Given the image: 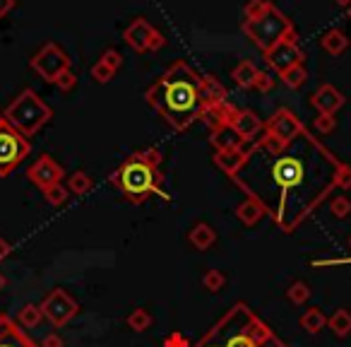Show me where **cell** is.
Returning <instances> with one entry per match:
<instances>
[{"instance_id":"obj_1","label":"cell","mask_w":351,"mask_h":347,"mask_svg":"<svg viewBox=\"0 0 351 347\" xmlns=\"http://www.w3.org/2000/svg\"><path fill=\"white\" fill-rule=\"evenodd\" d=\"M341 164L306 128L287 145L263 133L231 181L263 208L279 232L291 234L337 191Z\"/></svg>"},{"instance_id":"obj_2","label":"cell","mask_w":351,"mask_h":347,"mask_svg":"<svg viewBox=\"0 0 351 347\" xmlns=\"http://www.w3.org/2000/svg\"><path fill=\"white\" fill-rule=\"evenodd\" d=\"M147 104L176 131H188L195 121H202L210 109L202 94V78L186 60H176L147 89Z\"/></svg>"},{"instance_id":"obj_3","label":"cell","mask_w":351,"mask_h":347,"mask_svg":"<svg viewBox=\"0 0 351 347\" xmlns=\"http://www.w3.org/2000/svg\"><path fill=\"white\" fill-rule=\"evenodd\" d=\"M195 347H289L245 302H236Z\"/></svg>"},{"instance_id":"obj_4","label":"cell","mask_w":351,"mask_h":347,"mask_svg":"<svg viewBox=\"0 0 351 347\" xmlns=\"http://www.w3.org/2000/svg\"><path fill=\"white\" fill-rule=\"evenodd\" d=\"M161 159L164 157H161V152L156 147H149L145 152H135L116 171L108 174V181L125 201H130L132 205H142L147 198L164 196L161 193L164 177H161L159 171Z\"/></svg>"},{"instance_id":"obj_5","label":"cell","mask_w":351,"mask_h":347,"mask_svg":"<svg viewBox=\"0 0 351 347\" xmlns=\"http://www.w3.org/2000/svg\"><path fill=\"white\" fill-rule=\"evenodd\" d=\"M3 116H5L8 126H12L25 137H32L51 121L53 111H51V107L34 92V89L27 87V89H22V92L17 94L10 104H8V109L3 111Z\"/></svg>"},{"instance_id":"obj_6","label":"cell","mask_w":351,"mask_h":347,"mask_svg":"<svg viewBox=\"0 0 351 347\" xmlns=\"http://www.w3.org/2000/svg\"><path fill=\"white\" fill-rule=\"evenodd\" d=\"M243 32L263 54H267L272 46H277L284 39H296V30H293L291 20L269 5V10L258 20H245Z\"/></svg>"},{"instance_id":"obj_7","label":"cell","mask_w":351,"mask_h":347,"mask_svg":"<svg viewBox=\"0 0 351 347\" xmlns=\"http://www.w3.org/2000/svg\"><path fill=\"white\" fill-rule=\"evenodd\" d=\"M29 152H32L29 137L17 133L15 128L8 126V123L0 128V179L10 177Z\"/></svg>"},{"instance_id":"obj_8","label":"cell","mask_w":351,"mask_h":347,"mask_svg":"<svg viewBox=\"0 0 351 347\" xmlns=\"http://www.w3.org/2000/svg\"><path fill=\"white\" fill-rule=\"evenodd\" d=\"M29 65L36 75H41V80H46V82H56L60 75L70 70V58L58 44L51 41V44L41 46V51H36L34 58L29 60Z\"/></svg>"},{"instance_id":"obj_9","label":"cell","mask_w":351,"mask_h":347,"mask_svg":"<svg viewBox=\"0 0 351 347\" xmlns=\"http://www.w3.org/2000/svg\"><path fill=\"white\" fill-rule=\"evenodd\" d=\"M39 306H41V311H44V318L53 328L68 326V323L80 313V304L75 302V299L70 297L65 289H60V287L51 289V292L46 294L44 299H41Z\"/></svg>"},{"instance_id":"obj_10","label":"cell","mask_w":351,"mask_h":347,"mask_svg":"<svg viewBox=\"0 0 351 347\" xmlns=\"http://www.w3.org/2000/svg\"><path fill=\"white\" fill-rule=\"evenodd\" d=\"M265 63L282 78L284 73H289L291 68L303 63V51L298 49L296 39H284L265 54Z\"/></svg>"},{"instance_id":"obj_11","label":"cell","mask_w":351,"mask_h":347,"mask_svg":"<svg viewBox=\"0 0 351 347\" xmlns=\"http://www.w3.org/2000/svg\"><path fill=\"white\" fill-rule=\"evenodd\" d=\"M303 128L306 126L298 121V116L291 111V109H277V111L272 113V118L265 123V135L274 137V140L287 145V142H291Z\"/></svg>"},{"instance_id":"obj_12","label":"cell","mask_w":351,"mask_h":347,"mask_svg":"<svg viewBox=\"0 0 351 347\" xmlns=\"http://www.w3.org/2000/svg\"><path fill=\"white\" fill-rule=\"evenodd\" d=\"M63 177H65V169L49 155H41L39 159L27 169V179H29L39 191H46V188L53 186V183H63Z\"/></svg>"},{"instance_id":"obj_13","label":"cell","mask_w":351,"mask_h":347,"mask_svg":"<svg viewBox=\"0 0 351 347\" xmlns=\"http://www.w3.org/2000/svg\"><path fill=\"white\" fill-rule=\"evenodd\" d=\"M229 128L239 135V140L243 142V145H248V142H253L255 145L265 133V123L260 121L258 113L250 111V109H239Z\"/></svg>"},{"instance_id":"obj_14","label":"cell","mask_w":351,"mask_h":347,"mask_svg":"<svg viewBox=\"0 0 351 347\" xmlns=\"http://www.w3.org/2000/svg\"><path fill=\"white\" fill-rule=\"evenodd\" d=\"M0 347H41L25 333V328L10 318L8 313H0Z\"/></svg>"},{"instance_id":"obj_15","label":"cell","mask_w":351,"mask_h":347,"mask_svg":"<svg viewBox=\"0 0 351 347\" xmlns=\"http://www.w3.org/2000/svg\"><path fill=\"white\" fill-rule=\"evenodd\" d=\"M311 104H313V109H317V113H330V116H335V113L344 107V94H341L335 85L325 82L315 89V94L311 97Z\"/></svg>"},{"instance_id":"obj_16","label":"cell","mask_w":351,"mask_h":347,"mask_svg":"<svg viewBox=\"0 0 351 347\" xmlns=\"http://www.w3.org/2000/svg\"><path fill=\"white\" fill-rule=\"evenodd\" d=\"M248 150L245 147H229V150H217L215 152V166L219 171H224L226 177L234 179L239 174V169L245 164Z\"/></svg>"},{"instance_id":"obj_17","label":"cell","mask_w":351,"mask_h":347,"mask_svg":"<svg viewBox=\"0 0 351 347\" xmlns=\"http://www.w3.org/2000/svg\"><path fill=\"white\" fill-rule=\"evenodd\" d=\"M152 32H154V27H152L145 17H137L135 22H130V27L125 30L123 39H125V44L130 46L132 51H137V54H145L147 46H149Z\"/></svg>"},{"instance_id":"obj_18","label":"cell","mask_w":351,"mask_h":347,"mask_svg":"<svg viewBox=\"0 0 351 347\" xmlns=\"http://www.w3.org/2000/svg\"><path fill=\"white\" fill-rule=\"evenodd\" d=\"M236 111H239V109H236L234 104H229V99H226V102L207 109V113L202 116V121L210 126V131H219V128H229L231 126Z\"/></svg>"},{"instance_id":"obj_19","label":"cell","mask_w":351,"mask_h":347,"mask_svg":"<svg viewBox=\"0 0 351 347\" xmlns=\"http://www.w3.org/2000/svg\"><path fill=\"white\" fill-rule=\"evenodd\" d=\"M188 241H191V246H195L197 251H207L217 244V232L212 230L207 222H197V225L188 232Z\"/></svg>"},{"instance_id":"obj_20","label":"cell","mask_w":351,"mask_h":347,"mask_svg":"<svg viewBox=\"0 0 351 347\" xmlns=\"http://www.w3.org/2000/svg\"><path fill=\"white\" fill-rule=\"evenodd\" d=\"M320 46L330 56H341L349 49V39H346V34L341 30H327L320 39Z\"/></svg>"},{"instance_id":"obj_21","label":"cell","mask_w":351,"mask_h":347,"mask_svg":"<svg viewBox=\"0 0 351 347\" xmlns=\"http://www.w3.org/2000/svg\"><path fill=\"white\" fill-rule=\"evenodd\" d=\"M258 65L253 63V60H241L239 65L234 68V73H231V78H234V82L239 85L241 89H250L255 85V78H258Z\"/></svg>"},{"instance_id":"obj_22","label":"cell","mask_w":351,"mask_h":347,"mask_svg":"<svg viewBox=\"0 0 351 347\" xmlns=\"http://www.w3.org/2000/svg\"><path fill=\"white\" fill-rule=\"evenodd\" d=\"M236 217H239L245 227H255L265 217V210L253 201V198H245V201L236 208Z\"/></svg>"},{"instance_id":"obj_23","label":"cell","mask_w":351,"mask_h":347,"mask_svg":"<svg viewBox=\"0 0 351 347\" xmlns=\"http://www.w3.org/2000/svg\"><path fill=\"white\" fill-rule=\"evenodd\" d=\"M327 326L335 333L337 337H349L351 335V311L349 309H337L330 318H327Z\"/></svg>"},{"instance_id":"obj_24","label":"cell","mask_w":351,"mask_h":347,"mask_svg":"<svg viewBox=\"0 0 351 347\" xmlns=\"http://www.w3.org/2000/svg\"><path fill=\"white\" fill-rule=\"evenodd\" d=\"M327 326V316L320 311V309H308L306 313L301 316V328L306 333H311V335H317V333L322 331V328Z\"/></svg>"},{"instance_id":"obj_25","label":"cell","mask_w":351,"mask_h":347,"mask_svg":"<svg viewBox=\"0 0 351 347\" xmlns=\"http://www.w3.org/2000/svg\"><path fill=\"white\" fill-rule=\"evenodd\" d=\"M202 94H205L210 107H217V104L226 102V89L221 87V82L217 78H202Z\"/></svg>"},{"instance_id":"obj_26","label":"cell","mask_w":351,"mask_h":347,"mask_svg":"<svg viewBox=\"0 0 351 347\" xmlns=\"http://www.w3.org/2000/svg\"><path fill=\"white\" fill-rule=\"evenodd\" d=\"M210 142L215 145V150H229V147H243V142L239 140L231 128H219V131H212Z\"/></svg>"},{"instance_id":"obj_27","label":"cell","mask_w":351,"mask_h":347,"mask_svg":"<svg viewBox=\"0 0 351 347\" xmlns=\"http://www.w3.org/2000/svg\"><path fill=\"white\" fill-rule=\"evenodd\" d=\"M41 321H44V311H41L39 304H25L17 313V323L22 328H36Z\"/></svg>"},{"instance_id":"obj_28","label":"cell","mask_w":351,"mask_h":347,"mask_svg":"<svg viewBox=\"0 0 351 347\" xmlns=\"http://www.w3.org/2000/svg\"><path fill=\"white\" fill-rule=\"evenodd\" d=\"M92 186H94V181L87 171H75V174H70L68 191L73 193V196H87V193L92 191Z\"/></svg>"},{"instance_id":"obj_29","label":"cell","mask_w":351,"mask_h":347,"mask_svg":"<svg viewBox=\"0 0 351 347\" xmlns=\"http://www.w3.org/2000/svg\"><path fill=\"white\" fill-rule=\"evenodd\" d=\"M311 292L313 289L308 287L303 280H296V282H291L289 284V289H287V299L291 304H296V306H301V304H306L308 299H311Z\"/></svg>"},{"instance_id":"obj_30","label":"cell","mask_w":351,"mask_h":347,"mask_svg":"<svg viewBox=\"0 0 351 347\" xmlns=\"http://www.w3.org/2000/svg\"><path fill=\"white\" fill-rule=\"evenodd\" d=\"M125 323H128V328H130V331L145 333L147 328L152 326V313L147 311V309H135V311L125 318Z\"/></svg>"},{"instance_id":"obj_31","label":"cell","mask_w":351,"mask_h":347,"mask_svg":"<svg viewBox=\"0 0 351 347\" xmlns=\"http://www.w3.org/2000/svg\"><path fill=\"white\" fill-rule=\"evenodd\" d=\"M41 193H44L46 203H49V205H53V208L65 205V203H68V198H70V191L63 186V183H53V186H49L46 191H41Z\"/></svg>"},{"instance_id":"obj_32","label":"cell","mask_w":351,"mask_h":347,"mask_svg":"<svg viewBox=\"0 0 351 347\" xmlns=\"http://www.w3.org/2000/svg\"><path fill=\"white\" fill-rule=\"evenodd\" d=\"M282 80H284V85L287 87H291V89H298L303 82L308 80V70H306V65H296V68H291L289 73H284L282 75Z\"/></svg>"},{"instance_id":"obj_33","label":"cell","mask_w":351,"mask_h":347,"mask_svg":"<svg viewBox=\"0 0 351 347\" xmlns=\"http://www.w3.org/2000/svg\"><path fill=\"white\" fill-rule=\"evenodd\" d=\"M202 284H205L207 292H221V289H224V284H226V278H224V273H221V270L212 268V270H207V273H205Z\"/></svg>"},{"instance_id":"obj_34","label":"cell","mask_w":351,"mask_h":347,"mask_svg":"<svg viewBox=\"0 0 351 347\" xmlns=\"http://www.w3.org/2000/svg\"><path fill=\"white\" fill-rule=\"evenodd\" d=\"M269 0H248L245 3V8H243V15H245V20H258V17H263L265 12L269 10Z\"/></svg>"},{"instance_id":"obj_35","label":"cell","mask_w":351,"mask_h":347,"mask_svg":"<svg viewBox=\"0 0 351 347\" xmlns=\"http://www.w3.org/2000/svg\"><path fill=\"white\" fill-rule=\"evenodd\" d=\"M330 212L337 220H344V217L351 215V201L346 196H335L330 201Z\"/></svg>"},{"instance_id":"obj_36","label":"cell","mask_w":351,"mask_h":347,"mask_svg":"<svg viewBox=\"0 0 351 347\" xmlns=\"http://www.w3.org/2000/svg\"><path fill=\"white\" fill-rule=\"evenodd\" d=\"M113 75H116V70H111L108 68L104 60H97V63L92 65V78L97 80L99 85H106V82H111L113 80Z\"/></svg>"},{"instance_id":"obj_37","label":"cell","mask_w":351,"mask_h":347,"mask_svg":"<svg viewBox=\"0 0 351 347\" xmlns=\"http://www.w3.org/2000/svg\"><path fill=\"white\" fill-rule=\"evenodd\" d=\"M313 128H315L320 135H330V133L337 128V118L330 116V113H320V116L313 121Z\"/></svg>"},{"instance_id":"obj_38","label":"cell","mask_w":351,"mask_h":347,"mask_svg":"<svg viewBox=\"0 0 351 347\" xmlns=\"http://www.w3.org/2000/svg\"><path fill=\"white\" fill-rule=\"evenodd\" d=\"M56 87L60 89V92H73L75 89V85H77V78H75V73L73 70H68V73H63L58 80H56Z\"/></svg>"},{"instance_id":"obj_39","label":"cell","mask_w":351,"mask_h":347,"mask_svg":"<svg viewBox=\"0 0 351 347\" xmlns=\"http://www.w3.org/2000/svg\"><path fill=\"white\" fill-rule=\"evenodd\" d=\"M99 60H104V63H106L111 70H118V68L123 65V56L118 54L116 49H106V51H104V56H101Z\"/></svg>"},{"instance_id":"obj_40","label":"cell","mask_w":351,"mask_h":347,"mask_svg":"<svg viewBox=\"0 0 351 347\" xmlns=\"http://www.w3.org/2000/svg\"><path fill=\"white\" fill-rule=\"evenodd\" d=\"M337 188L339 191H349L351 188V166L346 164H341V169H339V177H337Z\"/></svg>"},{"instance_id":"obj_41","label":"cell","mask_w":351,"mask_h":347,"mask_svg":"<svg viewBox=\"0 0 351 347\" xmlns=\"http://www.w3.org/2000/svg\"><path fill=\"white\" fill-rule=\"evenodd\" d=\"M164 347H193V345L183 333H171V335L164 340Z\"/></svg>"},{"instance_id":"obj_42","label":"cell","mask_w":351,"mask_h":347,"mask_svg":"<svg viewBox=\"0 0 351 347\" xmlns=\"http://www.w3.org/2000/svg\"><path fill=\"white\" fill-rule=\"evenodd\" d=\"M255 89H260V92H269V89L274 87V80L269 78L267 73H263V70H260L258 73V78H255V85H253Z\"/></svg>"},{"instance_id":"obj_43","label":"cell","mask_w":351,"mask_h":347,"mask_svg":"<svg viewBox=\"0 0 351 347\" xmlns=\"http://www.w3.org/2000/svg\"><path fill=\"white\" fill-rule=\"evenodd\" d=\"M164 46H166V36L154 30L149 36V46H147V51H159V49H164Z\"/></svg>"},{"instance_id":"obj_44","label":"cell","mask_w":351,"mask_h":347,"mask_svg":"<svg viewBox=\"0 0 351 347\" xmlns=\"http://www.w3.org/2000/svg\"><path fill=\"white\" fill-rule=\"evenodd\" d=\"M39 345L41 347H65V340L58 333H49V335H44V340H41Z\"/></svg>"},{"instance_id":"obj_45","label":"cell","mask_w":351,"mask_h":347,"mask_svg":"<svg viewBox=\"0 0 351 347\" xmlns=\"http://www.w3.org/2000/svg\"><path fill=\"white\" fill-rule=\"evenodd\" d=\"M10 254H12V244L8 239H3V236H0V263H3L5 258H10Z\"/></svg>"},{"instance_id":"obj_46","label":"cell","mask_w":351,"mask_h":347,"mask_svg":"<svg viewBox=\"0 0 351 347\" xmlns=\"http://www.w3.org/2000/svg\"><path fill=\"white\" fill-rule=\"evenodd\" d=\"M12 8H15V0H0V20H3Z\"/></svg>"},{"instance_id":"obj_47","label":"cell","mask_w":351,"mask_h":347,"mask_svg":"<svg viewBox=\"0 0 351 347\" xmlns=\"http://www.w3.org/2000/svg\"><path fill=\"white\" fill-rule=\"evenodd\" d=\"M5 287H8V278H5L3 273H0V292H3Z\"/></svg>"},{"instance_id":"obj_48","label":"cell","mask_w":351,"mask_h":347,"mask_svg":"<svg viewBox=\"0 0 351 347\" xmlns=\"http://www.w3.org/2000/svg\"><path fill=\"white\" fill-rule=\"evenodd\" d=\"M337 5H341V8H349L351 5V0H335Z\"/></svg>"},{"instance_id":"obj_49","label":"cell","mask_w":351,"mask_h":347,"mask_svg":"<svg viewBox=\"0 0 351 347\" xmlns=\"http://www.w3.org/2000/svg\"><path fill=\"white\" fill-rule=\"evenodd\" d=\"M5 123H8V121H5V116H3V113H0V128L5 126Z\"/></svg>"},{"instance_id":"obj_50","label":"cell","mask_w":351,"mask_h":347,"mask_svg":"<svg viewBox=\"0 0 351 347\" xmlns=\"http://www.w3.org/2000/svg\"><path fill=\"white\" fill-rule=\"evenodd\" d=\"M346 12H349V20H351V5H349V8H346Z\"/></svg>"},{"instance_id":"obj_51","label":"cell","mask_w":351,"mask_h":347,"mask_svg":"<svg viewBox=\"0 0 351 347\" xmlns=\"http://www.w3.org/2000/svg\"><path fill=\"white\" fill-rule=\"evenodd\" d=\"M349 246H351V236H349Z\"/></svg>"}]
</instances>
